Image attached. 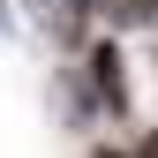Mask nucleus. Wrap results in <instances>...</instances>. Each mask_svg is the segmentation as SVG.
Listing matches in <instances>:
<instances>
[{
  "label": "nucleus",
  "instance_id": "1",
  "mask_svg": "<svg viewBox=\"0 0 158 158\" xmlns=\"http://www.w3.org/2000/svg\"><path fill=\"white\" fill-rule=\"evenodd\" d=\"M90 98H98V106H113V113L128 106V75H121V45H113V38H98V45H90Z\"/></svg>",
  "mask_w": 158,
  "mask_h": 158
},
{
  "label": "nucleus",
  "instance_id": "2",
  "mask_svg": "<svg viewBox=\"0 0 158 158\" xmlns=\"http://www.w3.org/2000/svg\"><path fill=\"white\" fill-rule=\"evenodd\" d=\"M121 23H158V0H121Z\"/></svg>",
  "mask_w": 158,
  "mask_h": 158
},
{
  "label": "nucleus",
  "instance_id": "3",
  "mask_svg": "<svg viewBox=\"0 0 158 158\" xmlns=\"http://www.w3.org/2000/svg\"><path fill=\"white\" fill-rule=\"evenodd\" d=\"M90 8H98V0H68V23H83V15H90Z\"/></svg>",
  "mask_w": 158,
  "mask_h": 158
},
{
  "label": "nucleus",
  "instance_id": "4",
  "mask_svg": "<svg viewBox=\"0 0 158 158\" xmlns=\"http://www.w3.org/2000/svg\"><path fill=\"white\" fill-rule=\"evenodd\" d=\"M135 158H158V128H151V135H143V151H135Z\"/></svg>",
  "mask_w": 158,
  "mask_h": 158
},
{
  "label": "nucleus",
  "instance_id": "5",
  "mask_svg": "<svg viewBox=\"0 0 158 158\" xmlns=\"http://www.w3.org/2000/svg\"><path fill=\"white\" fill-rule=\"evenodd\" d=\"M98 158H128V151H113V143H106V151H98Z\"/></svg>",
  "mask_w": 158,
  "mask_h": 158
},
{
  "label": "nucleus",
  "instance_id": "6",
  "mask_svg": "<svg viewBox=\"0 0 158 158\" xmlns=\"http://www.w3.org/2000/svg\"><path fill=\"white\" fill-rule=\"evenodd\" d=\"M0 30H8V0H0Z\"/></svg>",
  "mask_w": 158,
  "mask_h": 158
}]
</instances>
